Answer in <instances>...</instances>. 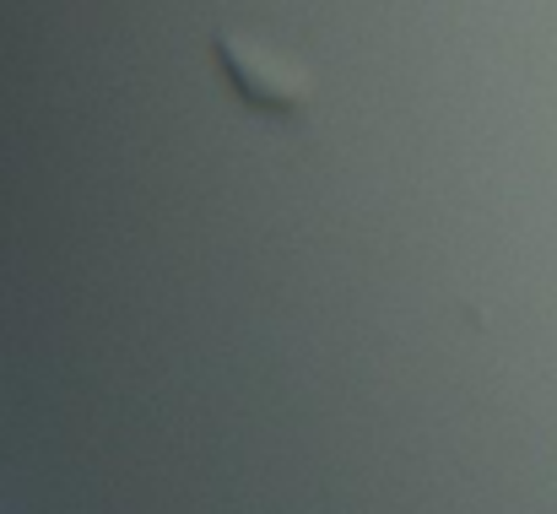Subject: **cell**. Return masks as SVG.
I'll return each mask as SVG.
<instances>
[{"mask_svg":"<svg viewBox=\"0 0 557 514\" xmlns=\"http://www.w3.org/2000/svg\"><path fill=\"white\" fill-rule=\"evenodd\" d=\"M211 54H216V76L227 82V93H233L255 120L293 125V120L304 114V103H309V76H304L287 54H276V49L244 38V33H216Z\"/></svg>","mask_w":557,"mask_h":514,"instance_id":"6da1fadb","label":"cell"}]
</instances>
